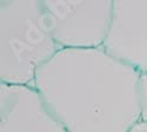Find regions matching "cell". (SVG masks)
Instances as JSON below:
<instances>
[{
  "mask_svg": "<svg viewBox=\"0 0 147 132\" xmlns=\"http://www.w3.org/2000/svg\"><path fill=\"white\" fill-rule=\"evenodd\" d=\"M60 50L45 26L42 1H0V83L34 87L36 70Z\"/></svg>",
  "mask_w": 147,
  "mask_h": 132,
  "instance_id": "obj_2",
  "label": "cell"
},
{
  "mask_svg": "<svg viewBox=\"0 0 147 132\" xmlns=\"http://www.w3.org/2000/svg\"><path fill=\"white\" fill-rule=\"evenodd\" d=\"M127 132H147V123L139 119Z\"/></svg>",
  "mask_w": 147,
  "mask_h": 132,
  "instance_id": "obj_7",
  "label": "cell"
},
{
  "mask_svg": "<svg viewBox=\"0 0 147 132\" xmlns=\"http://www.w3.org/2000/svg\"><path fill=\"white\" fill-rule=\"evenodd\" d=\"M138 89H139L140 119L147 123V75L140 76Z\"/></svg>",
  "mask_w": 147,
  "mask_h": 132,
  "instance_id": "obj_6",
  "label": "cell"
},
{
  "mask_svg": "<svg viewBox=\"0 0 147 132\" xmlns=\"http://www.w3.org/2000/svg\"><path fill=\"white\" fill-rule=\"evenodd\" d=\"M140 76L104 48L61 49L34 88L67 132H127L140 119Z\"/></svg>",
  "mask_w": 147,
  "mask_h": 132,
  "instance_id": "obj_1",
  "label": "cell"
},
{
  "mask_svg": "<svg viewBox=\"0 0 147 132\" xmlns=\"http://www.w3.org/2000/svg\"><path fill=\"white\" fill-rule=\"evenodd\" d=\"M45 26L61 49L102 48L112 25L113 1H42Z\"/></svg>",
  "mask_w": 147,
  "mask_h": 132,
  "instance_id": "obj_3",
  "label": "cell"
},
{
  "mask_svg": "<svg viewBox=\"0 0 147 132\" xmlns=\"http://www.w3.org/2000/svg\"><path fill=\"white\" fill-rule=\"evenodd\" d=\"M104 50L147 75V1H113V19Z\"/></svg>",
  "mask_w": 147,
  "mask_h": 132,
  "instance_id": "obj_4",
  "label": "cell"
},
{
  "mask_svg": "<svg viewBox=\"0 0 147 132\" xmlns=\"http://www.w3.org/2000/svg\"><path fill=\"white\" fill-rule=\"evenodd\" d=\"M0 132H67L31 86L0 83Z\"/></svg>",
  "mask_w": 147,
  "mask_h": 132,
  "instance_id": "obj_5",
  "label": "cell"
}]
</instances>
